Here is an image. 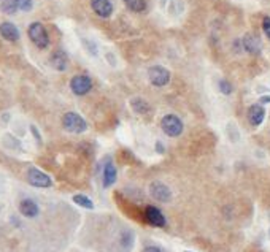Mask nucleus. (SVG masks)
I'll list each match as a JSON object with an SVG mask.
<instances>
[{"mask_svg":"<svg viewBox=\"0 0 270 252\" xmlns=\"http://www.w3.org/2000/svg\"><path fill=\"white\" fill-rule=\"evenodd\" d=\"M0 35H2V38H5L7 42H18L19 40V30L16 25L11 22L0 24Z\"/></svg>","mask_w":270,"mask_h":252,"instance_id":"nucleus-12","label":"nucleus"},{"mask_svg":"<svg viewBox=\"0 0 270 252\" xmlns=\"http://www.w3.org/2000/svg\"><path fill=\"white\" fill-rule=\"evenodd\" d=\"M16 4L18 10L21 11H31L34 8V0H13Z\"/></svg>","mask_w":270,"mask_h":252,"instance_id":"nucleus-20","label":"nucleus"},{"mask_svg":"<svg viewBox=\"0 0 270 252\" xmlns=\"http://www.w3.org/2000/svg\"><path fill=\"white\" fill-rule=\"evenodd\" d=\"M145 219H146L151 225H154V227H164V225H165V217H164V214L161 213L158 208H154V206H148V208L145 209Z\"/></svg>","mask_w":270,"mask_h":252,"instance_id":"nucleus-11","label":"nucleus"},{"mask_svg":"<svg viewBox=\"0 0 270 252\" xmlns=\"http://www.w3.org/2000/svg\"><path fill=\"white\" fill-rule=\"evenodd\" d=\"M218 86H220V90L223 92L224 96H230V94H232V90H234L232 84H230L227 79H221L220 84H218Z\"/></svg>","mask_w":270,"mask_h":252,"instance_id":"nucleus-21","label":"nucleus"},{"mask_svg":"<svg viewBox=\"0 0 270 252\" xmlns=\"http://www.w3.org/2000/svg\"><path fill=\"white\" fill-rule=\"evenodd\" d=\"M19 211L25 217H35L38 214V206L34 200H31V198H25V200L19 203Z\"/></svg>","mask_w":270,"mask_h":252,"instance_id":"nucleus-14","label":"nucleus"},{"mask_svg":"<svg viewBox=\"0 0 270 252\" xmlns=\"http://www.w3.org/2000/svg\"><path fill=\"white\" fill-rule=\"evenodd\" d=\"M148 79L153 86L156 87H162L165 84H169L170 81V72L165 67H161V65H154L148 70Z\"/></svg>","mask_w":270,"mask_h":252,"instance_id":"nucleus-4","label":"nucleus"},{"mask_svg":"<svg viewBox=\"0 0 270 252\" xmlns=\"http://www.w3.org/2000/svg\"><path fill=\"white\" fill-rule=\"evenodd\" d=\"M27 181L35 187H49L51 185V178L37 168H31L27 171Z\"/></svg>","mask_w":270,"mask_h":252,"instance_id":"nucleus-7","label":"nucleus"},{"mask_svg":"<svg viewBox=\"0 0 270 252\" xmlns=\"http://www.w3.org/2000/svg\"><path fill=\"white\" fill-rule=\"evenodd\" d=\"M62 125L67 132H72V134H83V132L87 130V124L84 119L78 113H73V111L64 114Z\"/></svg>","mask_w":270,"mask_h":252,"instance_id":"nucleus-2","label":"nucleus"},{"mask_svg":"<svg viewBox=\"0 0 270 252\" xmlns=\"http://www.w3.org/2000/svg\"><path fill=\"white\" fill-rule=\"evenodd\" d=\"M49 62H51V65H53L56 70L64 72V70L67 69V65H69V57H67V54L64 51H54L53 54H51Z\"/></svg>","mask_w":270,"mask_h":252,"instance_id":"nucleus-13","label":"nucleus"},{"mask_svg":"<svg viewBox=\"0 0 270 252\" xmlns=\"http://www.w3.org/2000/svg\"><path fill=\"white\" fill-rule=\"evenodd\" d=\"M70 89L75 96H86L93 89V79L86 75H76L72 78Z\"/></svg>","mask_w":270,"mask_h":252,"instance_id":"nucleus-5","label":"nucleus"},{"mask_svg":"<svg viewBox=\"0 0 270 252\" xmlns=\"http://www.w3.org/2000/svg\"><path fill=\"white\" fill-rule=\"evenodd\" d=\"M27 34H29V38L32 40V43L37 48H40V49L48 48V45H49V35H48L45 25L42 22H32L29 25Z\"/></svg>","mask_w":270,"mask_h":252,"instance_id":"nucleus-1","label":"nucleus"},{"mask_svg":"<svg viewBox=\"0 0 270 252\" xmlns=\"http://www.w3.org/2000/svg\"><path fill=\"white\" fill-rule=\"evenodd\" d=\"M270 102V97H262L261 99V103H268Z\"/></svg>","mask_w":270,"mask_h":252,"instance_id":"nucleus-24","label":"nucleus"},{"mask_svg":"<svg viewBox=\"0 0 270 252\" xmlns=\"http://www.w3.org/2000/svg\"><path fill=\"white\" fill-rule=\"evenodd\" d=\"M186 252H189V250H186Z\"/></svg>","mask_w":270,"mask_h":252,"instance_id":"nucleus-25","label":"nucleus"},{"mask_svg":"<svg viewBox=\"0 0 270 252\" xmlns=\"http://www.w3.org/2000/svg\"><path fill=\"white\" fill-rule=\"evenodd\" d=\"M91 8L100 18H110L113 15V5L110 0H91Z\"/></svg>","mask_w":270,"mask_h":252,"instance_id":"nucleus-10","label":"nucleus"},{"mask_svg":"<svg viewBox=\"0 0 270 252\" xmlns=\"http://www.w3.org/2000/svg\"><path fill=\"white\" fill-rule=\"evenodd\" d=\"M248 121L253 127H259L264 121V117H265V110L261 103H256V105H251V107L248 108Z\"/></svg>","mask_w":270,"mask_h":252,"instance_id":"nucleus-9","label":"nucleus"},{"mask_svg":"<svg viewBox=\"0 0 270 252\" xmlns=\"http://www.w3.org/2000/svg\"><path fill=\"white\" fill-rule=\"evenodd\" d=\"M116 181V168L111 162H107L105 168H104V185L105 187H110V185L114 184Z\"/></svg>","mask_w":270,"mask_h":252,"instance_id":"nucleus-15","label":"nucleus"},{"mask_svg":"<svg viewBox=\"0 0 270 252\" xmlns=\"http://www.w3.org/2000/svg\"><path fill=\"white\" fill-rule=\"evenodd\" d=\"M262 30H264V34L267 35V38L270 40V16H265V18L262 19Z\"/></svg>","mask_w":270,"mask_h":252,"instance_id":"nucleus-22","label":"nucleus"},{"mask_svg":"<svg viewBox=\"0 0 270 252\" xmlns=\"http://www.w3.org/2000/svg\"><path fill=\"white\" fill-rule=\"evenodd\" d=\"M143 252H161V249H158V247H154V246H149V247H146Z\"/></svg>","mask_w":270,"mask_h":252,"instance_id":"nucleus-23","label":"nucleus"},{"mask_svg":"<svg viewBox=\"0 0 270 252\" xmlns=\"http://www.w3.org/2000/svg\"><path fill=\"white\" fill-rule=\"evenodd\" d=\"M149 194L151 197L154 198V200L158 202H162V203H167L172 198V192L170 189L167 187L165 184L159 182V181H154L151 185H149Z\"/></svg>","mask_w":270,"mask_h":252,"instance_id":"nucleus-6","label":"nucleus"},{"mask_svg":"<svg viewBox=\"0 0 270 252\" xmlns=\"http://www.w3.org/2000/svg\"><path fill=\"white\" fill-rule=\"evenodd\" d=\"M161 127L167 137H179L183 134V122L176 114H165L161 121Z\"/></svg>","mask_w":270,"mask_h":252,"instance_id":"nucleus-3","label":"nucleus"},{"mask_svg":"<svg viewBox=\"0 0 270 252\" xmlns=\"http://www.w3.org/2000/svg\"><path fill=\"white\" fill-rule=\"evenodd\" d=\"M242 45H243V49H245L247 52H250V54H253V56L259 54L261 49H262L261 38L258 35H254V34H247L245 37H243Z\"/></svg>","mask_w":270,"mask_h":252,"instance_id":"nucleus-8","label":"nucleus"},{"mask_svg":"<svg viewBox=\"0 0 270 252\" xmlns=\"http://www.w3.org/2000/svg\"><path fill=\"white\" fill-rule=\"evenodd\" d=\"M131 107H132V110H134L135 113H138V114H145V113L149 111L148 103H146L143 99H134V100H131Z\"/></svg>","mask_w":270,"mask_h":252,"instance_id":"nucleus-17","label":"nucleus"},{"mask_svg":"<svg viewBox=\"0 0 270 252\" xmlns=\"http://www.w3.org/2000/svg\"><path fill=\"white\" fill-rule=\"evenodd\" d=\"M73 202H75L76 205L83 206V208H87V209H93V208H94L93 202L89 200L86 195H75V197H73Z\"/></svg>","mask_w":270,"mask_h":252,"instance_id":"nucleus-19","label":"nucleus"},{"mask_svg":"<svg viewBox=\"0 0 270 252\" xmlns=\"http://www.w3.org/2000/svg\"><path fill=\"white\" fill-rule=\"evenodd\" d=\"M124 5L134 13H143L146 10L145 0H124Z\"/></svg>","mask_w":270,"mask_h":252,"instance_id":"nucleus-16","label":"nucleus"},{"mask_svg":"<svg viewBox=\"0 0 270 252\" xmlns=\"http://www.w3.org/2000/svg\"><path fill=\"white\" fill-rule=\"evenodd\" d=\"M0 10H2L5 15H15L18 11V7L13 0H2V2H0Z\"/></svg>","mask_w":270,"mask_h":252,"instance_id":"nucleus-18","label":"nucleus"}]
</instances>
